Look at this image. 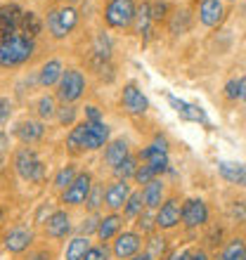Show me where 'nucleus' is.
Listing matches in <instances>:
<instances>
[{
  "label": "nucleus",
  "instance_id": "obj_1",
  "mask_svg": "<svg viewBox=\"0 0 246 260\" xmlns=\"http://www.w3.org/2000/svg\"><path fill=\"white\" fill-rule=\"evenodd\" d=\"M36 43L34 38H28L24 34H12L0 38V67L3 69H12L19 64L28 62L34 57Z\"/></svg>",
  "mask_w": 246,
  "mask_h": 260
},
{
  "label": "nucleus",
  "instance_id": "obj_2",
  "mask_svg": "<svg viewBox=\"0 0 246 260\" xmlns=\"http://www.w3.org/2000/svg\"><path fill=\"white\" fill-rule=\"evenodd\" d=\"M135 0H109V5L104 10V21L111 28H126L135 21Z\"/></svg>",
  "mask_w": 246,
  "mask_h": 260
},
{
  "label": "nucleus",
  "instance_id": "obj_3",
  "mask_svg": "<svg viewBox=\"0 0 246 260\" xmlns=\"http://www.w3.org/2000/svg\"><path fill=\"white\" fill-rule=\"evenodd\" d=\"M76 24H78V12L71 5L57 7V10H50L48 12V26H50V34L55 36V38L69 36L76 28Z\"/></svg>",
  "mask_w": 246,
  "mask_h": 260
},
{
  "label": "nucleus",
  "instance_id": "obj_4",
  "mask_svg": "<svg viewBox=\"0 0 246 260\" xmlns=\"http://www.w3.org/2000/svg\"><path fill=\"white\" fill-rule=\"evenodd\" d=\"M14 171L19 173V178L31 180V182H38L45 175V166L38 156H36L34 149H19L14 154Z\"/></svg>",
  "mask_w": 246,
  "mask_h": 260
},
{
  "label": "nucleus",
  "instance_id": "obj_5",
  "mask_svg": "<svg viewBox=\"0 0 246 260\" xmlns=\"http://www.w3.org/2000/svg\"><path fill=\"white\" fill-rule=\"evenodd\" d=\"M59 90H57V95L64 104H71L76 102L78 97L83 95V90H85V78L78 69H67L64 74H62V81L57 83Z\"/></svg>",
  "mask_w": 246,
  "mask_h": 260
},
{
  "label": "nucleus",
  "instance_id": "obj_6",
  "mask_svg": "<svg viewBox=\"0 0 246 260\" xmlns=\"http://www.w3.org/2000/svg\"><path fill=\"white\" fill-rule=\"evenodd\" d=\"M90 189H93V175H90V173H81V175L64 189V197L62 199H64V204L81 206V204H85Z\"/></svg>",
  "mask_w": 246,
  "mask_h": 260
},
{
  "label": "nucleus",
  "instance_id": "obj_7",
  "mask_svg": "<svg viewBox=\"0 0 246 260\" xmlns=\"http://www.w3.org/2000/svg\"><path fill=\"white\" fill-rule=\"evenodd\" d=\"M121 104L123 109L128 111V114H144V111L149 109V102H147V97L142 95V90L137 88L135 83H128L126 88H123V95H121Z\"/></svg>",
  "mask_w": 246,
  "mask_h": 260
},
{
  "label": "nucleus",
  "instance_id": "obj_8",
  "mask_svg": "<svg viewBox=\"0 0 246 260\" xmlns=\"http://www.w3.org/2000/svg\"><path fill=\"white\" fill-rule=\"evenodd\" d=\"M208 220V208L201 199H187L182 204V222L187 227H201Z\"/></svg>",
  "mask_w": 246,
  "mask_h": 260
},
{
  "label": "nucleus",
  "instance_id": "obj_9",
  "mask_svg": "<svg viewBox=\"0 0 246 260\" xmlns=\"http://www.w3.org/2000/svg\"><path fill=\"white\" fill-rule=\"evenodd\" d=\"M182 220V206H180L178 199H168V201H164L161 204V208H159L157 213V227H161V230H171V227H175Z\"/></svg>",
  "mask_w": 246,
  "mask_h": 260
},
{
  "label": "nucleus",
  "instance_id": "obj_10",
  "mask_svg": "<svg viewBox=\"0 0 246 260\" xmlns=\"http://www.w3.org/2000/svg\"><path fill=\"white\" fill-rule=\"evenodd\" d=\"M21 14L24 12L14 3H7V5L0 7V38L17 34V28L21 24Z\"/></svg>",
  "mask_w": 246,
  "mask_h": 260
},
{
  "label": "nucleus",
  "instance_id": "obj_11",
  "mask_svg": "<svg viewBox=\"0 0 246 260\" xmlns=\"http://www.w3.org/2000/svg\"><path fill=\"white\" fill-rule=\"evenodd\" d=\"M109 140V125L102 121H88V130H85V140H83V149H100Z\"/></svg>",
  "mask_w": 246,
  "mask_h": 260
},
{
  "label": "nucleus",
  "instance_id": "obj_12",
  "mask_svg": "<svg viewBox=\"0 0 246 260\" xmlns=\"http://www.w3.org/2000/svg\"><path fill=\"white\" fill-rule=\"evenodd\" d=\"M225 17V7H223V0H201L199 5V21L204 26H218Z\"/></svg>",
  "mask_w": 246,
  "mask_h": 260
},
{
  "label": "nucleus",
  "instance_id": "obj_13",
  "mask_svg": "<svg viewBox=\"0 0 246 260\" xmlns=\"http://www.w3.org/2000/svg\"><path fill=\"white\" fill-rule=\"evenodd\" d=\"M140 246H142V241H140V234L135 232H123L116 237V241H114V255L116 258H133V255H137V251H140Z\"/></svg>",
  "mask_w": 246,
  "mask_h": 260
},
{
  "label": "nucleus",
  "instance_id": "obj_14",
  "mask_svg": "<svg viewBox=\"0 0 246 260\" xmlns=\"http://www.w3.org/2000/svg\"><path fill=\"white\" fill-rule=\"evenodd\" d=\"M128 197H130V187L126 185V180H116L114 185H109L104 189V204L109 206L111 211L123 208L126 201H128Z\"/></svg>",
  "mask_w": 246,
  "mask_h": 260
},
{
  "label": "nucleus",
  "instance_id": "obj_15",
  "mask_svg": "<svg viewBox=\"0 0 246 260\" xmlns=\"http://www.w3.org/2000/svg\"><path fill=\"white\" fill-rule=\"evenodd\" d=\"M31 241H34V234L31 230L26 227H17V230H10L5 237V248L10 253H21V251H26L31 246Z\"/></svg>",
  "mask_w": 246,
  "mask_h": 260
},
{
  "label": "nucleus",
  "instance_id": "obj_16",
  "mask_svg": "<svg viewBox=\"0 0 246 260\" xmlns=\"http://www.w3.org/2000/svg\"><path fill=\"white\" fill-rule=\"evenodd\" d=\"M218 173L227 180V182L246 187V164H237V161H220Z\"/></svg>",
  "mask_w": 246,
  "mask_h": 260
},
{
  "label": "nucleus",
  "instance_id": "obj_17",
  "mask_svg": "<svg viewBox=\"0 0 246 260\" xmlns=\"http://www.w3.org/2000/svg\"><path fill=\"white\" fill-rule=\"evenodd\" d=\"M69 230H71V220H69L67 211H55L48 218V225H45V232L52 237V239H62L67 237Z\"/></svg>",
  "mask_w": 246,
  "mask_h": 260
},
{
  "label": "nucleus",
  "instance_id": "obj_18",
  "mask_svg": "<svg viewBox=\"0 0 246 260\" xmlns=\"http://www.w3.org/2000/svg\"><path fill=\"white\" fill-rule=\"evenodd\" d=\"M168 102H171V107L180 114V118H184V121H194V123H206V114L199 109V107L182 102V100H178L175 95H168Z\"/></svg>",
  "mask_w": 246,
  "mask_h": 260
},
{
  "label": "nucleus",
  "instance_id": "obj_19",
  "mask_svg": "<svg viewBox=\"0 0 246 260\" xmlns=\"http://www.w3.org/2000/svg\"><path fill=\"white\" fill-rule=\"evenodd\" d=\"M14 133H17V137H19L24 144H31V142H38L43 135H45V128H43L41 121H21L17 128H14Z\"/></svg>",
  "mask_w": 246,
  "mask_h": 260
},
{
  "label": "nucleus",
  "instance_id": "obj_20",
  "mask_svg": "<svg viewBox=\"0 0 246 260\" xmlns=\"http://www.w3.org/2000/svg\"><path fill=\"white\" fill-rule=\"evenodd\" d=\"M62 74H64V69H62L59 59H50L48 64H43L41 74H38V81H41L43 88H52L55 83L62 81Z\"/></svg>",
  "mask_w": 246,
  "mask_h": 260
},
{
  "label": "nucleus",
  "instance_id": "obj_21",
  "mask_svg": "<svg viewBox=\"0 0 246 260\" xmlns=\"http://www.w3.org/2000/svg\"><path fill=\"white\" fill-rule=\"evenodd\" d=\"M140 158H142L144 164H149L157 173H161V171L168 168V154H166L164 149H157L154 144H149L147 149L140 151Z\"/></svg>",
  "mask_w": 246,
  "mask_h": 260
},
{
  "label": "nucleus",
  "instance_id": "obj_22",
  "mask_svg": "<svg viewBox=\"0 0 246 260\" xmlns=\"http://www.w3.org/2000/svg\"><path fill=\"white\" fill-rule=\"evenodd\" d=\"M126 158H128V144H126V140H114V142H109V147L104 151V161H107L111 168H116Z\"/></svg>",
  "mask_w": 246,
  "mask_h": 260
},
{
  "label": "nucleus",
  "instance_id": "obj_23",
  "mask_svg": "<svg viewBox=\"0 0 246 260\" xmlns=\"http://www.w3.org/2000/svg\"><path fill=\"white\" fill-rule=\"evenodd\" d=\"M118 230H121V218H118L116 213H111V215H107V218L100 220V227H97V237L102 241H109L114 239L118 234Z\"/></svg>",
  "mask_w": 246,
  "mask_h": 260
},
{
  "label": "nucleus",
  "instance_id": "obj_24",
  "mask_svg": "<svg viewBox=\"0 0 246 260\" xmlns=\"http://www.w3.org/2000/svg\"><path fill=\"white\" fill-rule=\"evenodd\" d=\"M142 199H144V206H147V208H157V206H161V201H164V182L151 180L149 185H144Z\"/></svg>",
  "mask_w": 246,
  "mask_h": 260
},
{
  "label": "nucleus",
  "instance_id": "obj_25",
  "mask_svg": "<svg viewBox=\"0 0 246 260\" xmlns=\"http://www.w3.org/2000/svg\"><path fill=\"white\" fill-rule=\"evenodd\" d=\"M151 26V5L149 3H142L135 12V34L137 36H147Z\"/></svg>",
  "mask_w": 246,
  "mask_h": 260
},
{
  "label": "nucleus",
  "instance_id": "obj_26",
  "mask_svg": "<svg viewBox=\"0 0 246 260\" xmlns=\"http://www.w3.org/2000/svg\"><path fill=\"white\" fill-rule=\"evenodd\" d=\"M19 28H21V34H24V36L36 38V36L43 31V24H41V19H38V14H36V12H24V14H21Z\"/></svg>",
  "mask_w": 246,
  "mask_h": 260
},
{
  "label": "nucleus",
  "instance_id": "obj_27",
  "mask_svg": "<svg viewBox=\"0 0 246 260\" xmlns=\"http://www.w3.org/2000/svg\"><path fill=\"white\" fill-rule=\"evenodd\" d=\"M218 260H246V244L244 239H232L223 248V253L218 255Z\"/></svg>",
  "mask_w": 246,
  "mask_h": 260
},
{
  "label": "nucleus",
  "instance_id": "obj_28",
  "mask_svg": "<svg viewBox=\"0 0 246 260\" xmlns=\"http://www.w3.org/2000/svg\"><path fill=\"white\" fill-rule=\"evenodd\" d=\"M88 248H90L88 237H76V239L69 241L67 246V260H83L85 253H88Z\"/></svg>",
  "mask_w": 246,
  "mask_h": 260
},
{
  "label": "nucleus",
  "instance_id": "obj_29",
  "mask_svg": "<svg viewBox=\"0 0 246 260\" xmlns=\"http://www.w3.org/2000/svg\"><path fill=\"white\" fill-rule=\"evenodd\" d=\"M85 130H88V121L85 123H78L71 133H69V137H67V147L71 151H76V149H83V140H85Z\"/></svg>",
  "mask_w": 246,
  "mask_h": 260
},
{
  "label": "nucleus",
  "instance_id": "obj_30",
  "mask_svg": "<svg viewBox=\"0 0 246 260\" xmlns=\"http://www.w3.org/2000/svg\"><path fill=\"white\" fill-rule=\"evenodd\" d=\"M142 206H144L142 192H133L128 197V201H126V206H123V211H126V215H128V218H137V215L142 213Z\"/></svg>",
  "mask_w": 246,
  "mask_h": 260
},
{
  "label": "nucleus",
  "instance_id": "obj_31",
  "mask_svg": "<svg viewBox=\"0 0 246 260\" xmlns=\"http://www.w3.org/2000/svg\"><path fill=\"white\" fill-rule=\"evenodd\" d=\"M135 171H137V161L133 156H128L126 161H121V164L114 168V175H116L118 180H128V178H135Z\"/></svg>",
  "mask_w": 246,
  "mask_h": 260
},
{
  "label": "nucleus",
  "instance_id": "obj_32",
  "mask_svg": "<svg viewBox=\"0 0 246 260\" xmlns=\"http://www.w3.org/2000/svg\"><path fill=\"white\" fill-rule=\"evenodd\" d=\"M76 178H78V175H76V168H74V166H64V168H62V171L55 175V187H59V189H67V187L71 185Z\"/></svg>",
  "mask_w": 246,
  "mask_h": 260
},
{
  "label": "nucleus",
  "instance_id": "obj_33",
  "mask_svg": "<svg viewBox=\"0 0 246 260\" xmlns=\"http://www.w3.org/2000/svg\"><path fill=\"white\" fill-rule=\"evenodd\" d=\"M95 57H100V59H109L111 57V41L107 34H100L95 38Z\"/></svg>",
  "mask_w": 246,
  "mask_h": 260
},
{
  "label": "nucleus",
  "instance_id": "obj_34",
  "mask_svg": "<svg viewBox=\"0 0 246 260\" xmlns=\"http://www.w3.org/2000/svg\"><path fill=\"white\" fill-rule=\"evenodd\" d=\"M55 114H57L55 97H50V95L41 97V100H38V116H41V118H52Z\"/></svg>",
  "mask_w": 246,
  "mask_h": 260
},
{
  "label": "nucleus",
  "instance_id": "obj_35",
  "mask_svg": "<svg viewBox=\"0 0 246 260\" xmlns=\"http://www.w3.org/2000/svg\"><path fill=\"white\" fill-rule=\"evenodd\" d=\"M102 201H104V189L100 185H93L88 199H85V206H88L90 211H97V208L102 206Z\"/></svg>",
  "mask_w": 246,
  "mask_h": 260
},
{
  "label": "nucleus",
  "instance_id": "obj_36",
  "mask_svg": "<svg viewBox=\"0 0 246 260\" xmlns=\"http://www.w3.org/2000/svg\"><path fill=\"white\" fill-rule=\"evenodd\" d=\"M154 175H157V171H154V168H151L149 164L137 166V171H135V180L140 182V185H149L151 180H154Z\"/></svg>",
  "mask_w": 246,
  "mask_h": 260
},
{
  "label": "nucleus",
  "instance_id": "obj_37",
  "mask_svg": "<svg viewBox=\"0 0 246 260\" xmlns=\"http://www.w3.org/2000/svg\"><path fill=\"white\" fill-rule=\"evenodd\" d=\"M157 225V215H151V213H140L137 215V227H140V232H151Z\"/></svg>",
  "mask_w": 246,
  "mask_h": 260
},
{
  "label": "nucleus",
  "instance_id": "obj_38",
  "mask_svg": "<svg viewBox=\"0 0 246 260\" xmlns=\"http://www.w3.org/2000/svg\"><path fill=\"white\" fill-rule=\"evenodd\" d=\"M171 31L175 36L187 31V12H175V17H173V21H171Z\"/></svg>",
  "mask_w": 246,
  "mask_h": 260
},
{
  "label": "nucleus",
  "instance_id": "obj_39",
  "mask_svg": "<svg viewBox=\"0 0 246 260\" xmlns=\"http://www.w3.org/2000/svg\"><path fill=\"white\" fill-rule=\"evenodd\" d=\"M57 118H59L62 125H71L76 121V109L71 107V104H64V107L57 111Z\"/></svg>",
  "mask_w": 246,
  "mask_h": 260
},
{
  "label": "nucleus",
  "instance_id": "obj_40",
  "mask_svg": "<svg viewBox=\"0 0 246 260\" xmlns=\"http://www.w3.org/2000/svg\"><path fill=\"white\" fill-rule=\"evenodd\" d=\"M109 258V251H107V246H90L88 253H85V258L83 260H107Z\"/></svg>",
  "mask_w": 246,
  "mask_h": 260
},
{
  "label": "nucleus",
  "instance_id": "obj_41",
  "mask_svg": "<svg viewBox=\"0 0 246 260\" xmlns=\"http://www.w3.org/2000/svg\"><path fill=\"white\" fill-rule=\"evenodd\" d=\"M147 253L164 255L166 253V239H164V237H151V239H149V251H147Z\"/></svg>",
  "mask_w": 246,
  "mask_h": 260
},
{
  "label": "nucleus",
  "instance_id": "obj_42",
  "mask_svg": "<svg viewBox=\"0 0 246 260\" xmlns=\"http://www.w3.org/2000/svg\"><path fill=\"white\" fill-rule=\"evenodd\" d=\"M241 92V83L237 81V78H232V81H227L225 83V97L227 100H237Z\"/></svg>",
  "mask_w": 246,
  "mask_h": 260
},
{
  "label": "nucleus",
  "instance_id": "obj_43",
  "mask_svg": "<svg viewBox=\"0 0 246 260\" xmlns=\"http://www.w3.org/2000/svg\"><path fill=\"white\" fill-rule=\"evenodd\" d=\"M166 12H168V5H166V3H154V5H151V21L166 19Z\"/></svg>",
  "mask_w": 246,
  "mask_h": 260
},
{
  "label": "nucleus",
  "instance_id": "obj_44",
  "mask_svg": "<svg viewBox=\"0 0 246 260\" xmlns=\"http://www.w3.org/2000/svg\"><path fill=\"white\" fill-rule=\"evenodd\" d=\"M10 114H12V102L3 97V100H0V125H3L7 118H10Z\"/></svg>",
  "mask_w": 246,
  "mask_h": 260
},
{
  "label": "nucleus",
  "instance_id": "obj_45",
  "mask_svg": "<svg viewBox=\"0 0 246 260\" xmlns=\"http://www.w3.org/2000/svg\"><path fill=\"white\" fill-rule=\"evenodd\" d=\"M85 121H102V116H100V109L97 107H85Z\"/></svg>",
  "mask_w": 246,
  "mask_h": 260
},
{
  "label": "nucleus",
  "instance_id": "obj_46",
  "mask_svg": "<svg viewBox=\"0 0 246 260\" xmlns=\"http://www.w3.org/2000/svg\"><path fill=\"white\" fill-rule=\"evenodd\" d=\"M97 227H100V222H97L95 218H88V220H85V222H83V227H81V230H83V234L88 237L90 232H95Z\"/></svg>",
  "mask_w": 246,
  "mask_h": 260
},
{
  "label": "nucleus",
  "instance_id": "obj_47",
  "mask_svg": "<svg viewBox=\"0 0 246 260\" xmlns=\"http://www.w3.org/2000/svg\"><path fill=\"white\" fill-rule=\"evenodd\" d=\"M192 251L190 248H182V251H175V253H171L168 255V260H192Z\"/></svg>",
  "mask_w": 246,
  "mask_h": 260
},
{
  "label": "nucleus",
  "instance_id": "obj_48",
  "mask_svg": "<svg viewBox=\"0 0 246 260\" xmlns=\"http://www.w3.org/2000/svg\"><path fill=\"white\" fill-rule=\"evenodd\" d=\"M232 215H234V218L239 215V220H246V208H244V204H241V201H237V204L232 206Z\"/></svg>",
  "mask_w": 246,
  "mask_h": 260
},
{
  "label": "nucleus",
  "instance_id": "obj_49",
  "mask_svg": "<svg viewBox=\"0 0 246 260\" xmlns=\"http://www.w3.org/2000/svg\"><path fill=\"white\" fill-rule=\"evenodd\" d=\"M154 147H157V149H164V151H168V144H166V137H161V135H157V137H154Z\"/></svg>",
  "mask_w": 246,
  "mask_h": 260
},
{
  "label": "nucleus",
  "instance_id": "obj_50",
  "mask_svg": "<svg viewBox=\"0 0 246 260\" xmlns=\"http://www.w3.org/2000/svg\"><path fill=\"white\" fill-rule=\"evenodd\" d=\"M28 260H50V253L48 251H38V253H34Z\"/></svg>",
  "mask_w": 246,
  "mask_h": 260
},
{
  "label": "nucleus",
  "instance_id": "obj_51",
  "mask_svg": "<svg viewBox=\"0 0 246 260\" xmlns=\"http://www.w3.org/2000/svg\"><path fill=\"white\" fill-rule=\"evenodd\" d=\"M241 92H239V100H244V102H246V76H244V78H241Z\"/></svg>",
  "mask_w": 246,
  "mask_h": 260
},
{
  "label": "nucleus",
  "instance_id": "obj_52",
  "mask_svg": "<svg viewBox=\"0 0 246 260\" xmlns=\"http://www.w3.org/2000/svg\"><path fill=\"white\" fill-rule=\"evenodd\" d=\"M133 260H154V255L151 253H137V255H133Z\"/></svg>",
  "mask_w": 246,
  "mask_h": 260
},
{
  "label": "nucleus",
  "instance_id": "obj_53",
  "mask_svg": "<svg viewBox=\"0 0 246 260\" xmlns=\"http://www.w3.org/2000/svg\"><path fill=\"white\" fill-rule=\"evenodd\" d=\"M192 260H208V255H206L204 251H194V255H192Z\"/></svg>",
  "mask_w": 246,
  "mask_h": 260
},
{
  "label": "nucleus",
  "instance_id": "obj_54",
  "mask_svg": "<svg viewBox=\"0 0 246 260\" xmlns=\"http://www.w3.org/2000/svg\"><path fill=\"white\" fill-rule=\"evenodd\" d=\"M5 147H7V135L0 133V151H5Z\"/></svg>",
  "mask_w": 246,
  "mask_h": 260
},
{
  "label": "nucleus",
  "instance_id": "obj_55",
  "mask_svg": "<svg viewBox=\"0 0 246 260\" xmlns=\"http://www.w3.org/2000/svg\"><path fill=\"white\" fill-rule=\"evenodd\" d=\"M0 220H3V206H0Z\"/></svg>",
  "mask_w": 246,
  "mask_h": 260
},
{
  "label": "nucleus",
  "instance_id": "obj_56",
  "mask_svg": "<svg viewBox=\"0 0 246 260\" xmlns=\"http://www.w3.org/2000/svg\"><path fill=\"white\" fill-rule=\"evenodd\" d=\"M230 3H234V0H230Z\"/></svg>",
  "mask_w": 246,
  "mask_h": 260
}]
</instances>
